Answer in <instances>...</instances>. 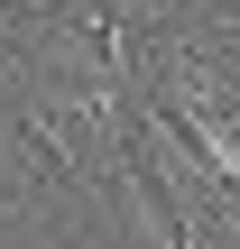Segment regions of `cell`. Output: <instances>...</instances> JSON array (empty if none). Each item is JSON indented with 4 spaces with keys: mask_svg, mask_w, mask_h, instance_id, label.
<instances>
[{
    "mask_svg": "<svg viewBox=\"0 0 240 249\" xmlns=\"http://www.w3.org/2000/svg\"><path fill=\"white\" fill-rule=\"evenodd\" d=\"M203 37H213L222 55H240V0H213V9H203Z\"/></svg>",
    "mask_w": 240,
    "mask_h": 249,
    "instance_id": "obj_1",
    "label": "cell"
},
{
    "mask_svg": "<svg viewBox=\"0 0 240 249\" xmlns=\"http://www.w3.org/2000/svg\"><path fill=\"white\" fill-rule=\"evenodd\" d=\"M0 74H9V0H0Z\"/></svg>",
    "mask_w": 240,
    "mask_h": 249,
    "instance_id": "obj_2",
    "label": "cell"
}]
</instances>
